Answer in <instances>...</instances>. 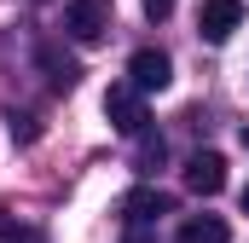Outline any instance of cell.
I'll use <instances>...</instances> for the list:
<instances>
[{"label": "cell", "mask_w": 249, "mask_h": 243, "mask_svg": "<svg viewBox=\"0 0 249 243\" xmlns=\"http://www.w3.org/2000/svg\"><path fill=\"white\" fill-rule=\"evenodd\" d=\"M64 35L81 41V47H99L110 35V0H70L64 12Z\"/></svg>", "instance_id": "1"}, {"label": "cell", "mask_w": 249, "mask_h": 243, "mask_svg": "<svg viewBox=\"0 0 249 243\" xmlns=\"http://www.w3.org/2000/svg\"><path fill=\"white\" fill-rule=\"evenodd\" d=\"M105 116H110V127H116V133H127V139H133V133H145V93H139V87H133V81H127V87H110V93H105Z\"/></svg>", "instance_id": "2"}, {"label": "cell", "mask_w": 249, "mask_h": 243, "mask_svg": "<svg viewBox=\"0 0 249 243\" xmlns=\"http://www.w3.org/2000/svg\"><path fill=\"white\" fill-rule=\"evenodd\" d=\"M127 81H133L139 93H162V87L174 81V64H168V52H157V47H139V52L127 58Z\"/></svg>", "instance_id": "3"}, {"label": "cell", "mask_w": 249, "mask_h": 243, "mask_svg": "<svg viewBox=\"0 0 249 243\" xmlns=\"http://www.w3.org/2000/svg\"><path fill=\"white\" fill-rule=\"evenodd\" d=\"M162 214H174V197L157 191V185H139V191L122 197V220H127V226H157Z\"/></svg>", "instance_id": "4"}, {"label": "cell", "mask_w": 249, "mask_h": 243, "mask_svg": "<svg viewBox=\"0 0 249 243\" xmlns=\"http://www.w3.org/2000/svg\"><path fill=\"white\" fill-rule=\"evenodd\" d=\"M238 23H244V0H203V12H197L203 41H226Z\"/></svg>", "instance_id": "5"}, {"label": "cell", "mask_w": 249, "mask_h": 243, "mask_svg": "<svg viewBox=\"0 0 249 243\" xmlns=\"http://www.w3.org/2000/svg\"><path fill=\"white\" fill-rule=\"evenodd\" d=\"M186 185L197 197H214V191L226 185V156H220V151H197L186 162Z\"/></svg>", "instance_id": "6"}, {"label": "cell", "mask_w": 249, "mask_h": 243, "mask_svg": "<svg viewBox=\"0 0 249 243\" xmlns=\"http://www.w3.org/2000/svg\"><path fill=\"white\" fill-rule=\"evenodd\" d=\"M174 243H232V226L220 214H191L186 226L174 232Z\"/></svg>", "instance_id": "7"}, {"label": "cell", "mask_w": 249, "mask_h": 243, "mask_svg": "<svg viewBox=\"0 0 249 243\" xmlns=\"http://www.w3.org/2000/svg\"><path fill=\"white\" fill-rule=\"evenodd\" d=\"M41 64H47V81H53L58 93H70V87L81 81V64L70 58V52H58V47H41Z\"/></svg>", "instance_id": "8"}, {"label": "cell", "mask_w": 249, "mask_h": 243, "mask_svg": "<svg viewBox=\"0 0 249 243\" xmlns=\"http://www.w3.org/2000/svg\"><path fill=\"white\" fill-rule=\"evenodd\" d=\"M139 139V174H151V168H162V139L145 127V133H133Z\"/></svg>", "instance_id": "9"}, {"label": "cell", "mask_w": 249, "mask_h": 243, "mask_svg": "<svg viewBox=\"0 0 249 243\" xmlns=\"http://www.w3.org/2000/svg\"><path fill=\"white\" fill-rule=\"evenodd\" d=\"M0 243H47L35 226H18L12 214H0Z\"/></svg>", "instance_id": "10"}, {"label": "cell", "mask_w": 249, "mask_h": 243, "mask_svg": "<svg viewBox=\"0 0 249 243\" xmlns=\"http://www.w3.org/2000/svg\"><path fill=\"white\" fill-rule=\"evenodd\" d=\"M6 127H12V139H18V145H35V133H41V127H35V116H18V110L6 116Z\"/></svg>", "instance_id": "11"}, {"label": "cell", "mask_w": 249, "mask_h": 243, "mask_svg": "<svg viewBox=\"0 0 249 243\" xmlns=\"http://www.w3.org/2000/svg\"><path fill=\"white\" fill-rule=\"evenodd\" d=\"M168 12H174V0H145V17H151V23H162Z\"/></svg>", "instance_id": "12"}, {"label": "cell", "mask_w": 249, "mask_h": 243, "mask_svg": "<svg viewBox=\"0 0 249 243\" xmlns=\"http://www.w3.org/2000/svg\"><path fill=\"white\" fill-rule=\"evenodd\" d=\"M127 243H157V238H151V226H127Z\"/></svg>", "instance_id": "13"}, {"label": "cell", "mask_w": 249, "mask_h": 243, "mask_svg": "<svg viewBox=\"0 0 249 243\" xmlns=\"http://www.w3.org/2000/svg\"><path fill=\"white\" fill-rule=\"evenodd\" d=\"M238 203H244V214H249V185H244V197H238Z\"/></svg>", "instance_id": "14"}, {"label": "cell", "mask_w": 249, "mask_h": 243, "mask_svg": "<svg viewBox=\"0 0 249 243\" xmlns=\"http://www.w3.org/2000/svg\"><path fill=\"white\" fill-rule=\"evenodd\" d=\"M244 145H249V127H244Z\"/></svg>", "instance_id": "15"}]
</instances>
